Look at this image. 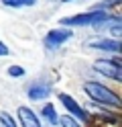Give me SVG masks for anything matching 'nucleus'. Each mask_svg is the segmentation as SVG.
<instances>
[{
	"mask_svg": "<svg viewBox=\"0 0 122 127\" xmlns=\"http://www.w3.org/2000/svg\"><path fill=\"white\" fill-rule=\"evenodd\" d=\"M6 55H10V49L4 41H0V58H6Z\"/></svg>",
	"mask_w": 122,
	"mask_h": 127,
	"instance_id": "15",
	"label": "nucleus"
},
{
	"mask_svg": "<svg viewBox=\"0 0 122 127\" xmlns=\"http://www.w3.org/2000/svg\"><path fill=\"white\" fill-rule=\"evenodd\" d=\"M0 123H2L4 127H18L16 121L12 119V115H8L6 111H0Z\"/></svg>",
	"mask_w": 122,
	"mask_h": 127,
	"instance_id": "11",
	"label": "nucleus"
},
{
	"mask_svg": "<svg viewBox=\"0 0 122 127\" xmlns=\"http://www.w3.org/2000/svg\"><path fill=\"white\" fill-rule=\"evenodd\" d=\"M73 37V29H65V27H59V29H51L49 33L45 35L43 43L49 51L57 49V47H61L65 41H69V39Z\"/></svg>",
	"mask_w": 122,
	"mask_h": 127,
	"instance_id": "4",
	"label": "nucleus"
},
{
	"mask_svg": "<svg viewBox=\"0 0 122 127\" xmlns=\"http://www.w3.org/2000/svg\"><path fill=\"white\" fill-rule=\"evenodd\" d=\"M57 98L61 100V105L67 109V113H69L73 119H75V121H77V119H79V121H87V113H86V109L81 107L75 98H71L69 94H65V92H59V94H57Z\"/></svg>",
	"mask_w": 122,
	"mask_h": 127,
	"instance_id": "5",
	"label": "nucleus"
},
{
	"mask_svg": "<svg viewBox=\"0 0 122 127\" xmlns=\"http://www.w3.org/2000/svg\"><path fill=\"white\" fill-rule=\"evenodd\" d=\"M87 47L98 51H110V53H120V41L116 39H110V37H100V39H94V41H87Z\"/></svg>",
	"mask_w": 122,
	"mask_h": 127,
	"instance_id": "7",
	"label": "nucleus"
},
{
	"mask_svg": "<svg viewBox=\"0 0 122 127\" xmlns=\"http://www.w3.org/2000/svg\"><path fill=\"white\" fill-rule=\"evenodd\" d=\"M112 14L108 10H87V12H81V14H73V17H65L61 19V25L67 29V27H98L102 25L104 21H108Z\"/></svg>",
	"mask_w": 122,
	"mask_h": 127,
	"instance_id": "1",
	"label": "nucleus"
},
{
	"mask_svg": "<svg viewBox=\"0 0 122 127\" xmlns=\"http://www.w3.org/2000/svg\"><path fill=\"white\" fill-rule=\"evenodd\" d=\"M63 2H71V0H63Z\"/></svg>",
	"mask_w": 122,
	"mask_h": 127,
	"instance_id": "16",
	"label": "nucleus"
},
{
	"mask_svg": "<svg viewBox=\"0 0 122 127\" xmlns=\"http://www.w3.org/2000/svg\"><path fill=\"white\" fill-rule=\"evenodd\" d=\"M59 125H61V127H81L71 115H63V117H59Z\"/></svg>",
	"mask_w": 122,
	"mask_h": 127,
	"instance_id": "12",
	"label": "nucleus"
},
{
	"mask_svg": "<svg viewBox=\"0 0 122 127\" xmlns=\"http://www.w3.org/2000/svg\"><path fill=\"white\" fill-rule=\"evenodd\" d=\"M16 115H18L20 127H43V125H41L39 115H37L33 109H29V107H18Z\"/></svg>",
	"mask_w": 122,
	"mask_h": 127,
	"instance_id": "8",
	"label": "nucleus"
},
{
	"mask_svg": "<svg viewBox=\"0 0 122 127\" xmlns=\"http://www.w3.org/2000/svg\"><path fill=\"white\" fill-rule=\"evenodd\" d=\"M84 92L96 102H102V105H108V107H114V109L120 107L118 94L114 90H110L108 86L100 84V82H86L84 84Z\"/></svg>",
	"mask_w": 122,
	"mask_h": 127,
	"instance_id": "2",
	"label": "nucleus"
},
{
	"mask_svg": "<svg viewBox=\"0 0 122 127\" xmlns=\"http://www.w3.org/2000/svg\"><path fill=\"white\" fill-rule=\"evenodd\" d=\"M51 92H53V86L49 84V82H41V80H37V82L29 84L27 96H29L31 100H45V98L51 96Z\"/></svg>",
	"mask_w": 122,
	"mask_h": 127,
	"instance_id": "6",
	"label": "nucleus"
},
{
	"mask_svg": "<svg viewBox=\"0 0 122 127\" xmlns=\"http://www.w3.org/2000/svg\"><path fill=\"white\" fill-rule=\"evenodd\" d=\"M2 4L10 6V8H29V6L37 4V0H2Z\"/></svg>",
	"mask_w": 122,
	"mask_h": 127,
	"instance_id": "10",
	"label": "nucleus"
},
{
	"mask_svg": "<svg viewBox=\"0 0 122 127\" xmlns=\"http://www.w3.org/2000/svg\"><path fill=\"white\" fill-rule=\"evenodd\" d=\"M8 76L20 78V76H24V68L22 66H8Z\"/></svg>",
	"mask_w": 122,
	"mask_h": 127,
	"instance_id": "14",
	"label": "nucleus"
},
{
	"mask_svg": "<svg viewBox=\"0 0 122 127\" xmlns=\"http://www.w3.org/2000/svg\"><path fill=\"white\" fill-rule=\"evenodd\" d=\"M116 4H120V0H104V2L96 4L92 10H106V8H110V6H116Z\"/></svg>",
	"mask_w": 122,
	"mask_h": 127,
	"instance_id": "13",
	"label": "nucleus"
},
{
	"mask_svg": "<svg viewBox=\"0 0 122 127\" xmlns=\"http://www.w3.org/2000/svg\"><path fill=\"white\" fill-rule=\"evenodd\" d=\"M94 72L102 74L106 78H112L116 82L122 80V66H120L118 60H96L94 62Z\"/></svg>",
	"mask_w": 122,
	"mask_h": 127,
	"instance_id": "3",
	"label": "nucleus"
},
{
	"mask_svg": "<svg viewBox=\"0 0 122 127\" xmlns=\"http://www.w3.org/2000/svg\"><path fill=\"white\" fill-rule=\"evenodd\" d=\"M41 115H43V119L49 125H57L59 123V115H57V111H55V107L51 105V102H47V105L41 109Z\"/></svg>",
	"mask_w": 122,
	"mask_h": 127,
	"instance_id": "9",
	"label": "nucleus"
},
{
	"mask_svg": "<svg viewBox=\"0 0 122 127\" xmlns=\"http://www.w3.org/2000/svg\"><path fill=\"white\" fill-rule=\"evenodd\" d=\"M47 2H55V0H47Z\"/></svg>",
	"mask_w": 122,
	"mask_h": 127,
	"instance_id": "17",
	"label": "nucleus"
}]
</instances>
